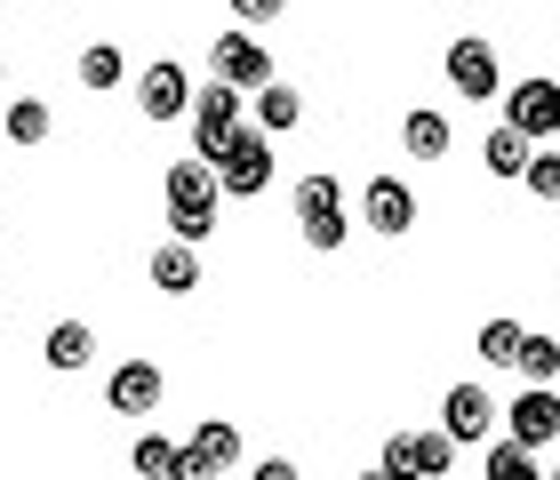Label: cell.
I'll use <instances>...</instances> for the list:
<instances>
[{
	"instance_id": "cell-1",
	"label": "cell",
	"mask_w": 560,
	"mask_h": 480,
	"mask_svg": "<svg viewBox=\"0 0 560 480\" xmlns=\"http://www.w3.org/2000/svg\"><path fill=\"white\" fill-rule=\"evenodd\" d=\"M161 192H168V224H176V241H192V248H200V241L217 233L224 192H217V168L200 161V153H192V161H168V185H161Z\"/></svg>"
},
{
	"instance_id": "cell-2",
	"label": "cell",
	"mask_w": 560,
	"mask_h": 480,
	"mask_svg": "<svg viewBox=\"0 0 560 480\" xmlns=\"http://www.w3.org/2000/svg\"><path fill=\"white\" fill-rule=\"evenodd\" d=\"M296 241L304 248H345L352 241V216H345V185L328 168H313V176H296Z\"/></svg>"
},
{
	"instance_id": "cell-3",
	"label": "cell",
	"mask_w": 560,
	"mask_h": 480,
	"mask_svg": "<svg viewBox=\"0 0 560 480\" xmlns=\"http://www.w3.org/2000/svg\"><path fill=\"white\" fill-rule=\"evenodd\" d=\"M209 168H217V192L224 200H257L272 185V137L265 129H233V144H224Z\"/></svg>"
},
{
	"instance_id": "cell-4",
	"label": "cell",
	"mask_w": 560,
	"mask_h": 480,
	"mask_svg": "<svg viewBox=\"0 0 560 480\" xmlns=\"http://www.w3.org/2000/svg\"><path fill=\"white\" fill-rule=\"evenodd\" d=\"M441 72H448L456 96H472V105H489V96L504 89V57H497L480 33H456V40L441 48Z\"/></svg>"
},
{
	"instance_id": "cell-5",
	"label": "cell",
	"mask_w": 560,
	"mask_h": 480,
	"mask_svg": "<svg viewBox=\"0 0 560 480\" xmlns=\"http://www.w3.org/2000/svg\"><path fill=\"white\" fill-rule=\"evenodd\" d=\"M376 465H385L393 480H441V472L456 465V441L441 433V424H432V433H393Z\"/></svg>"
},
{
	"instance_id": "cell-6",
	"label": "cell",
	"mask_w": 560,
	"mask_h": 480,
	"mask_svg": "<svg viewBox=\"0 0 560 480\" xmlns=\"http://www.w3.org/2000/svg\"><path fill=\"white\" fill-rule=\"evenodd\" d=\"M233 129H241V89L233 81L192 89V144H200V161H217L224 144H233Z\"/></svg>"
},
{
	"instance_id": "cell-7",
	"label": "cell",
	"mask_w": 560,
	"mask_h": 480,
	"mask_svg": "<svg viewBox=\"0 0 560 480\" xmlns=\"http://www.w3.org/2000/svg\"><path fill=\"white\" fill-rule=\"evenodd\" d=\"M137 113H144V120H185V113H192V72L176 65V57L144 65V72H137Z\"/></svg>"
},
{
	"instance_id": "cell-8",
	"label": "cell",
	"mask_w": 560,
	"mask_h": 480,
	"mask_svg": "<svg viewBox=\"0 0 560 480\" xmlns=\"http://www.w3.org/2000/svg\"><path fill=\"white\" fill-rule=\"evenodd\" d=\"M441 433H448L456 448L489 441V433H497V400H489V385H448V393H441Z\"/></svg>"
},
{
	"instance_id": "cell-9",
	"label": "cell",
	"mask_w": 560,
	"mask_h": 480,
	"mask_svg": "<svg viewBox=\"0 0 560 480\" xmlns=\"http://www.w3.org/2000/svg\"><path fill=\"white\" fill-rule=\"evenodd\" d=\"M361 224L385 233V241H400L417 224V192L400 185V176H369V185H361Z\"/></svg>"
},
{
	"instance_id": "cell-10",
	"label": "cell",
	"mask_w": 560,
	"mask_h": 480,
	"mask_svg": "<svg viewBox=\"0 0 560 480\" xmlns=\"http://www.w3.org/2000/svg\"><path fill=\"white\" fill-rule=\"evenodd\" d=\"M209 65H217V81H233V89L272 81V48H265L257 33H217V40H209Z\"/></svg>"
},
{
	"instance_id": "cell-11",
	"label": "cell",
	"mask_w": 560,
	"mask_h": 480,
	"mask_svg": "<svg viewBox=\"0 0 560 480\" xmlns=\"http://www.w3.org/2000/svg\"><path fill=\"white\" fill-rule=\"evenodd\" d=\"M504 424H513V441H528V448H545V441H560V385H528L513 409H497Z\"/></svg>"
},
{
	"instance_id": "cell-12",
	"label": "cell",
	"mask_w": 560,
	"mask_h": 480,
	"mask_svg": "<svg viewBox=\"0 0 560 480\" xmlns=\"http://www.w3.org/2000/svg\"><path fill=\"white\" fill-rule=\"evenodd\" d=\"M497 105H504V120L537 144V137H552V72H537V81H513V89H497Z\"/></svg>"
},
{
	"instance_id": "cell-13",
	"label": "cell",
	"mask_w": 560,
	"mask_h": 480,
	"mask_svg": "<svg viewBox=\"0 0 560 480\" xmlns=\"http://www.w3.org/2000/svg\"><path fill=\"white\" fill-rule=\"evenodd\" d=\"M161 393H168V376L152 368V361H120V368H113V385H105L113 417H152V409H161Z\"/></svg>"
},
{
	"instance_id": "cell-14",
	"label": "cell",
	"mask_w": 560,
	"mask_h": 480,
	"mask_svg": "<svg viewBox=\"0 0 560 480\" xmlns=\"http://www.w3.org/2000/svg\"><path fill=\"white\" fill-rule=\"evenodd\" d=\"M241 465V433L224 417H200V433L185 441V472L200 480V472H233Z\"/></svg>"
},
{
	"instance_id": "cell-15",
	"label": "cell",
	"mask_w": 560,
	"mask_h": 480,
	"mask_svg": "<svg viewBox=\"0 0 560 480\" xmlns=\"http://www.w3.org/2000/svg\"><path fill=\"white\" fill-rule=\"evenodd\" d=\"M40 361L57 368V376H81V368L96 361V328H89V320H57V328L40 337Z\"/></svg>"
},
{
	"instance_id": "cell-16",
	"label": "cell",
	"mask_w": 560,
	"mask_h": 480,
	"mask_svg": "<svg viewBox=\"0 0 560 480\" xmlns=\"http://www.w3.org/2000/svg\"><path fill=\"white\" fill-rule=\"evenodd\" d=\"M152 289H161V296H192V289H200L192 241H161V248H152Z\"/></svg>"
},
{
	"instance_id": "cell-17",
	"label": "cell",
	"mask_w": 560,
	"mask_h": 480,
	"mask_svg": "<svg viewBox=\"0 0 560 480\" xmlns=\"http://www.w3.org/2000/svg\"><path fill=\"white\" fill-rule=\"evenodd\" d=\"M296 120H304V96H296L289 81H257V129H265V137H289Z\"/></svg>"
},
{
	"instance_id": "cell-18",
	"label": "cell",
	"mask_w": 560,
	"mask_h": 480,
	"mask_svg": "<svg viewBox=\"0 0 560 480\" xmlns=\"http://www.w3.org/2000/svg\"><path fill=\"white\" fill-rule=\"evenodd\" d=\"M400 144H409V161H441V153H448V113L417 105L409 120H400Z\"/></svg>"
},
{
	"instance_id": "cell-19",
	"label": "cell",
	"mask_w": 560,
	"mask_h": 480,
	"mask_svg": "<svg viewBox=\"0 0 560 480\" xmlns=\"http://www.w3.org/2000/svg\"><path fill=\"white\" fill-rule=\"evenodd\" d=\"M129 465H137L144 480H192V472H185V448H176L168 433H144V441L129 448Z\"/></svg>"
},
{
	"instance_id": "cell-20",
	"label": "cell",
	"mask_w": 560,
	"mask_h": 480,
	"mask_svg": "<svg viewBox=\"0 0 560 480\" xmlns=\"http://www.w3.org/2000/svg\"><path fill=\"white\" fill-rule=\"evenodd\" d=\"M72 72H81V89H96V96H105V89H120V81H129V57H120L113 40H89Z\"/></svg>"
},
{
	"instance_id": "cell-21",
	"label": "cell",
	"mask_w": 560,
	"mask_h": 480,
	"mask_svg": "<svg viewBox=\"0 0 560 480\" xmlns=\"http://www.w3.org/2000/svg\"><path fill=\"white\" fill-rule=\"evenodd\" d=\"M513 368L528 376V385H560V344L537 337V328H521V344H513Z\"/></svg>"
},
{
	"instance_id": "cell-22",
	"label": "cell",
	"mask_w": 560,
	"mask_h": 480,
	"mask_svg": "<svg viewBox=\"0 0 560 480\" xmlns=\"http://www.w3.org/2000/svg\"><path fill=\"white\" fill-rule=\"evenodd\" d=\"M521 185L537 192V200H560V137H537V144H528V161H521Z\"/></svg>"
},
{
	"instance_id": "cell-23",
	"label": "cell",
	"mask_w": 560,
	"mask_h": 480,
	"mask_svg": "<svg viewBox=\"0 0 560 480\" xmlns=\"http://www.w3.org/2000/svg\"><path fill=\"white\" fill-rule=\"evenodd\" d=\"M0 129H9V144H24V153H33V144H48V129H57V113H48L40 96H16Z\"/></svg>"
},
{
	"instance_id": "cell-24",
	"label": "cell",
	"mask_w": 560,
	"mask_h": 480,
	"mask_svg": "<svg viewBox=\"0 0 560 480\" xmlns=\"http://www.w3.org/2000/svg\"><path fill=\"white\" fill-rule=\"evenodd\" d=\"M480 161H489V176H521V161H528V137L513 129V120H497V129H489V144H480Z\"/></svg>"
},
{
	"instance_id": "cell-25",
	"label": "cell",
	"mask_w": 560,
	"mask_h": 480,
	"mask_svg": "<svg viewBox=\"0 0 560 480\" xmlns=\"http://www.w3.org/2000/svg\"><path fill=\"white\" fill-rule=\"evenodd\" d=\"M489 472H497V480H537V448L504 433V441H489Z\"/></svg>"
},
{
	"instance_id": "cell-26",
	"label": "cell",
	"mask_w": 560,
	"mask_h": 480,
	"mask_svg": "<svg viewBox=\"0 0 560 480\" xmlns=\"http://www.w3.org/2000/svg\"><path fill=\"white\" fill-rule=\"evenodd\" d=\"M513 344H521V320L513 313L480 320V361H489V368H513Z\"/></svg>"
},
{
	"instance_id": "cell-27",
	"label": "cell",
	"mask_w": 560,
	"mask_h": 480,
	"mask_svg": "<svg viewBox=\"0 0 560 480\" xmlns=\"http://www.w3.org/2000/svg\"><path fill=\"white\" fill-rule=\"evenodd\" d=\"M280 9H289V0H233V16H241V24H272Z\"/></svg>"
},
{
	"instance_id": "cell-28",
	"label": "cell",
	"mask_w": 560,
	"mask_h": 480,
	"mask_svg": "<svg viewBox=\"0 0 560 480\" xmlns=\"http://www.w3.org/2000/svg\"><path fill=\"white\" fill-rule=\"evenodd\" d=\"M552 137H560V81H552Z\"/></svg>"
},
{
	"instance_id": "cell-29",
	"label": "cell",
	"mask_w": 560,
	"mask_h": 480,
	"mask_svg": "<svg viewBox=\"0 0 560 480\" xmlns=\"http://www.w3.org/2000/svg\"><path fill=\"white\" fill-rule=\"evenodd\" d=\"M0 81H9V65H0Z\"/></svg>"
},
{
	"instance_id": "cell-30",
	"label": "cell",
	"mask_w": 560,
	"mask_h": 480,
	"mask_svg": "<svg viewBox=\"0 0 560 480\" xmlns=\"http://www.w3.org/2000/svg\"><path fill=\"white\" fill-rule=\"evenodd\" d=\"M0 9H9V0H0Z\"/></svg>"
}]
</instances>
